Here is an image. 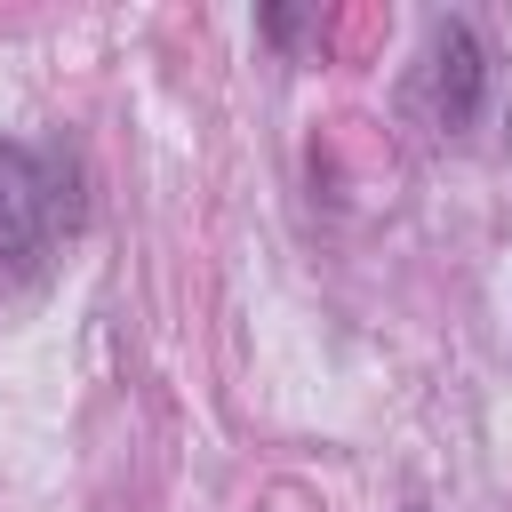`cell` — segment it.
Segmentation results:
<instances>
[{
	"instance_id": "cell-1",
	"label": "cell",
	"mask_w": 512,
	"mask_h": 512,
	"mask_svg": "<svg viewBox=\"0 0 512 512\" xmlns=\"http://www.w3.org/2000/svg\"><path fill=\"white\" fill-rule=\"evenodd\" d=\"M480 88H488V56H480L472 24L440 16V24H432V48H424V96H432V120H440L448 136H456V128H472Z\"/></svg>"
},
{
	"instance_id": "cell-2",
	"label": "cell",
	"mask_w": 512,
	"mask_h": 512,
	"mask_svg": "<svg viewBox=\"0 0 512 512\" xmlns=\"http://www.w3.org/2000/svg\"><path fill=\"white\" fill-rule=\"evenodd\" d=\"M48 216H56V200H48L40 160L24 144H0V264H40Z\"/></svg>"
}]
</instances>
